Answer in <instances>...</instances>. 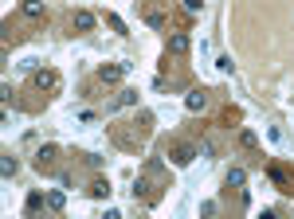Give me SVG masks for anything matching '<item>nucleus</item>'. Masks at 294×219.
Masks as SVG:
<instances>
[{"mask_svg":"<svg viewBox=\"0 0 294 219\" xmlns=\"http://www.w3.org/2000/svg\"><path fill=\"white\" fill-rule=\"evenodd\" d=\"M90 196H94V200H106V196H110V180H102V176H98V180L90 184Z\"/></svg>","mask_w":294,"mask_h":219,"instance_id":"0eeeda50","label":"nucleus"},{"mask_svg":"<svg viewBox=\"0 0 294 219\" xmlns=\"http://www.w3.org/2000/svg\"><path fill=\"white\" fill-rule=\"evenodd\" d=\"M0 172L12 176V172H16V157H4V161H0Z\"/></svg>","mask_w":294,"mask_h":219,"instance_id":"4468645a","label":"nucleus"},{"mask_svg":"<svg viewBox=\"0 0 294 219\" xmlns=\"http://www.w3.org/2000/svg\"><path fill=\"white\" fill-rule=\"evenodd\" d=\"M55 153H59L55 145H44L40 153H35V168H51V161H55Z\"/></svg>","mask_w":294,"mask_h":219,"instance_id":"39448f33","label":"nucleus"},{"mask_svg":"<svg viewBox=\"0 0 294 219\" xmlns=\"http://www.w3.org/2000/svg\"><path fill=\"white\" fill-rule=\"evenodd\" d=\"M243 180H247V172L243 168H232L228 172V188H243Z\"/></svg>","mask_w":294,"mask_h":219,"instance_id":"1a4fd4ad","label":"nucleus"},{"mask_svg":"<svg viewBox=\"0 0 294 219\" xmlns=\"http://www.w3.org/2000/svg\"><path fill=\"white\" fill-rule=\"evenodd\" d=\"M35 86L40 90H59V74L55 71H35Z\"/></svg>","mask_w":294,"mask_h":219,"instance_id":"7ed1b4c3","label":"nucleus"},{"mask_svg":"<svg viewBox=\"0 0 294 219\" xmlns=\"http://www.w3.org/2000/svg\"><path fill=\"white\" fill-rule=\"evenodd\" d=\"M196 157H216V145H212V141H200V145H196Z\"/></svg>","mask_w":294,"mask_h":219,"instance_id":"f8f14e48","label":"nucleus"},{"mask_svg":"<svg viewBox=\"0 0 294 219\" xmlns=\"http://www.w3.org/2000/svg\"><path fill=\"white\" fill-rule=\"evenodd\" d=\"M185 106H189V110H204V94H200V90H192L189 98H185Z\"/></svg>","mask_w":294,"mask_h":219,"instance_id":"9d476101","label":"nucleus"},{"mask_svg":"<svg viewBox=\"0 0 294 219\" xmlns=\"http://www.w3.org/2000/svg\"><path fill=\"white\" fill-rule=\"evenodd\" d=\"M169 157H173V164H189L192 157H196V145L180 141V145H173V153H169Z\"/></svg>","mask_w":294,"mask_h":219,"instance_id":"f257e3e1","label":"nucleus"},{"mask_svg":"<svg viewBox=\"0 0 294 219\" xmlns=\"http://www.w3.org/2000/svg\"><path fill=\"white\" fill-rule=\"evenodd\" d=\"M24 16L28 20H40L44 16V0H24Z\"/></svg>","mask_w":294,"mask_h":219,"instance_id":"6e6552de","label":"nucleus"},{"mask_svg":"<svg viewBox=\"0 0 294 219\" xmlns=\"http://www.w3.org/2000/svg\"><path fill=\"white\" fill-rule=\"evenodd\" d=\"M40 204H44V196H40V192H31V196H28V211H35Z\"/></svg>","mask_w":294,"mask_h":219,"instance_id":"2eb2a0df","label":"nucleus"},{"mask_svg":"<svg viewBox=\"0 0 294 219\" xmlns=\"http://www.w3.org/2000/svg\"><path fill=\"white\" fill-rule=\"evenodd\" d=\"M126 71H130L126 63H118V67H102V71H98V78H102V82H118V78H122Z\"/></svg>","mask_w":294,"mask_h":219,"instance_id":"423d86ee","label":"nucleus"},{"mask_svg":"<svg viewBox=\"0 0 294 219\" xmlns=\"http://www.w3.org/2000/svg\"><path fill=\"white\" fill-rule=\"evenodd\" d=\"M63 204H67V196H63V192H51V196H47V207H51V211H59Z\"/></svg>","mask_w":294,"mask_h":219,"instance_id":"9b49d317","label":"nucleus"},{"mask_svg":"<svg viewBox=\"0 0 294 219\" xmlns=\"http://www.w3.org/2000/svg\"><path fill=\"white\" fill-rule=\"evenodd\" d=\"M130 102H137V90H122V94H118V102H114V106H130Z\"/></svg>","mask_w":294,"mask_h":219,"instance_id":"ddd939ff","label":"nucleus"},{"mask_svg":"<svg viewBox=\"0 0 294 219\" xmlns=\"http://www.w3.org/2000/svg\"><path fill=\"white\" fill-rule=\"evenodd\" d=\"M71 24L79 31H94V24H98V20H94V12H87V8H79V12L71 16Z\"/></svg>","mask_w":294,"mask_h":219,"instance_id":"f03ea898","label":"nucleus"},{"mask_svg":"<svg viewBox=\"0 0 294 219\" xmlns=\"http://www.w3.org/2000/svg\"><path fill=\"white\" fill-rule=\"evenodd\" d=\"M189 47H192V39L185 35V31H176V35H169V51H173V55H185Z\"/></svg>","mask_w":294,"mask_h":219,"instance_id":"20e7f679","label":"nucleus"},{"mask_svg":"<svg viewBox=\"0 0 294 219\" xmlns=\"http://www.w3.org/2000/svg\"><path fill=\"white\" fill-rule=\"evenodd\" d=\"M200 4L204 0H185V12H200Z\"/></svg>","mask_w":294,"mask_h":219,"instance_id":"dca6fc26","label":"nucleus"}]
</instances>
